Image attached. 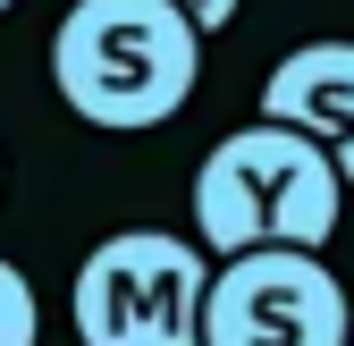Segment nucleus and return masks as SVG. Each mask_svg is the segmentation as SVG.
<instances>
[{
	"label": "nucleus",
	"instance_id": "1",
	"mask_svg": "<svg viewBox=\"0 0 354 346\" xmlns=\"http://www.w3.org/2000/svg\"><path fill=\"white\" fill-rule=\"evenodd\" d=\"M51 84L84 127L144 136L203 84V34L169 0H76L51 34Z\"/></svg>",
	"mask_w": 354,
	"mask_h": 346
},
{
	"label": "nucleus",
	"instance_id": "2",
	"mask_svg": "<svg viewBox=\"0 0 354 346\" xmlns=\"http://www.w3.org/2000/svg\"><path fill=\"white\" fill-rule=\"evenodd\" d=\"M337 211H346V186L321 161V144H304L295 127H270V118H245L194 169V245L219 262L253 245L321 253L337 237Z\"/></svg>",
	"mask_w": 354,
	"mask_h": 346
},
{
	"label": "nucleus",
	"instance_id": "3",
	"mask_svg": "<svg viewBox=\"0 0 354 346\" xmlns=\"http://www.w3.org/2000/svg\"><path fill=\"white\" fill-rule=\"evenodd\" d=\"M211 253L169 228H118L76 262L68 313L84 346H194Z\"/></svg>",
	"mask_w": 354,
	"mask_h": 346
},
{
	"label": "nucleus",
	"instance_id": "4",
	"mask_svg": "<svg viewBox=\"0 0 354 346\" xmlns=\"http://www.w3.org/2000/svg\"><path fill=\"white\" fill-rule=\"evenodd\" d=\"M346 321L354 304L321 253L253 245L211 271L194 346H346Z\"/></svg>",
	"mask_w": 354,
	"mask_h": 346
},
{
	"label": "nucleus",
	"instance_id": "5",
	"mask_svg": "<svg viewBox=\"0 0 354 346\" xmlns=\"http://www.w3.org/2000/svg\"><path fill=\"white\" fill-rule=\"evenodd\" d=\"M261 118L321 144L337 186H354V42H304L261 76Z\"/></svg>",
	"mask_w": 354,
	"mask_h": 346
},
{
	"label": "nucleus",
	"instance_id": "6",
	"mask_svg": "<svg viewBox=\"0 0 354 346\" xmlns=\"http://www.w3.org/2000/svg\"><path fill=\"white\" fill-rule=\"evenodd\" d=\"M34 338H42V304H34L26 271L0 253V346H34Z\"/></svg>",
	"mask_w": 354,
	"mask_h": 346
},
{
	"label": "nucleus",
	"instance_id": "7",
	"mask_svg": "<svg viewBox=\"0 0 354 346\" xmlns=\"http://www.w3.org/2000/svg\"><path fill=\"white\" fill-rule=\"evenodd\" d=\"M169 9L186 17L194 34H219V26H236V9H245V0H169Z\"/></svg>",
	"mask_w": 354,
	"mask_h": 346
},
{
	"label": "nucleus",
	"instance_id": "8",
	"mask_svg": "<svg viewBox=\"0 0 354 346\" xmlns=\"http://www.w3.org/2000/svg\"><path fill=\"white\" fill-rule=\"evenodd\" d=\"M9 9H17V0H0V17H9Z\"/></svg>",
	"mask_w": 354,
	"mask_h": 346
},
{
	"label": "nucleus",
	"instance_id": "9",
	"mask_svg": "<svg viewBox=\"0 0 354 346\" xmlns=\"http://www.w3.org/2000/svg\"><path fill=\"white\" fill-rule=\"evenodd\" d=\"M346 346H354V321H346Z\"/></svg>",
	"mask_w": 354,
	"mask_h": 346
}]
</instances>
